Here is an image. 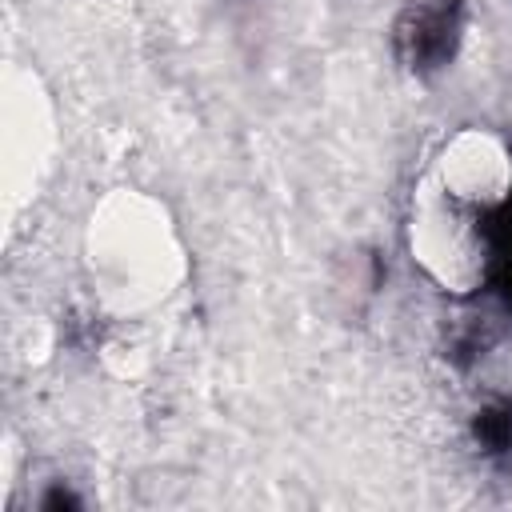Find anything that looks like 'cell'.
Masks as SVG:
<instances>
[{
    "instance_id": "cell-3",
    "label": "cell",
    "mask_w": 512,
    "mask_h": 512,
    "mask_svg": "<svg viewBox=\"0 0 512 512\" xmlns=\"http://www.w3.org/2000/svg\"><path fill=\"white\" fill-rule=\"evenodd\" d=\"M476 440L484 452H508L512 448V404L508 400H488L476 412Z\"/></svg>"
},
{
    "instance_id": "cell-4",
    "label": "cell",
    "mask_w": 512,
    "mask_h": 512,
    "mask_svg": "<svg viewBox=\"0 0 512 512\" xmlns=\"http://www.w3.org/2000/svg\"><path fill=\"white\" fill-rule=\"evenodd\" d=\"M488 284L496 288V296H500V304H504V308L512 312V256L496 264V272H492V280H488Z\"/></svg>"
},
{
    "instance_id": "cell-1",
    "label": "cell",
    "mask_w": 512,
    "mask_h": 512,
    "mask_svg": "<svg viewBox=\"0 0 512 512\" xmlns=\"http://www.w3.org/2000/svg\"><path fill=\"white\" fill-rule=\"evenodd\" d=\"M408 248L444 292L468 296L484 288L500 264V212L464 204L440 184L424 180L412 196Z\"/></svg>"
},
{
    "instance_id": "cell-2",
    "label": "cell",
    "mask_w": 512,
    "mask_h": 512,
    "mask_svg": "<svg viewBox=\"0 0 512 512\" xmlns=\"http://www.w3.org/2000/svg\"><path fill=\"white\" fill-rule=\"evenodd\" d=\"M464 36V8L460 0H408L396 20V52L412 72L444 68Z\"/></svg>"
}]
</instances>
